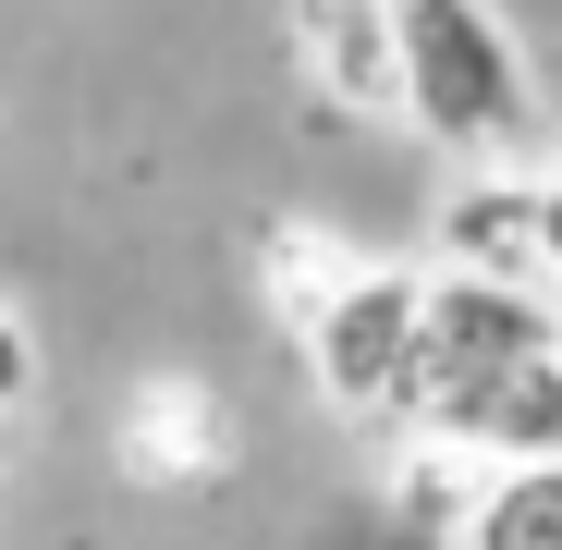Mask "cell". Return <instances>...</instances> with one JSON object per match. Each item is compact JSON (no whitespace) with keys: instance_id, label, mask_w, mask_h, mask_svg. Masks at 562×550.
Returning a JSON list of instances; mask_svg holds the SVG:
<instances>
[{"instance_id":"cell-1","label":"cell","mask_w":562,"mask_h":550,"mask_svg":"<svg viewBox=\"0 0 562 550\" xmlns=\"http://www.w3.org/2000/svg\"><path fill=\"white\" fill-rule=\"evenodd\" d=\"M392 25H404V111L428 147L477 159V171L538 147V74L490 0H392Z\"/></svg>"},{"instance_id":"cell-4","label":"cell","mask_w":562,"mask_h":550,"mask_svg":"<svg viewBox=\"0 0 562 550\" xmlns=\"http://www.w3.org/2000/svg\"><path fill=\"white\" fill-rule=\"evenodd\" d=\"M440 257L477 269V282H538V294H562V257H550V183H526L514 159L477 171V183H452Z\"/></svg>"},{"instance_id":"cell-3","label":"cell","mask_w":562,"mask_h":550,"mask_svg":"<svg viewBox=\"0 0 562 550\" xmlns=\"http://www.w3.org/2000/svg\"><path fill=\"white\" fill-rule=\"evenodd\" d=\"M550 343H562V294H538V282H477V269L428 282V416H452L464 392H490L502 367H526Z\"/></svg>"},{"instance_id":"cell-5","label":"cell","mask_w":562,"mask_h":550,"mask_svg":"<svg viewBox=\"0 0 562 550\" xmlns=\"http://www.w3.org/2000/svg\"><path fill=\"white\" fill-rule=\"evenodd\" d=\"M306 86L342 111H404V25L392 0H306Z\"/></svg>"},{"instance_id":"cell-8","label":"cell","mask_w":562,"mask_h":550,"mask_svg":"<svg viewBox=\"0 0 562 550\" xmlns=\"http://www.w3.org/2000/svg\"><path fill=\"white\" fill-rule=\"evenodd\" d=\"M342 282H355V257H330L318 233H306V245H294V233H269V294H281V318H294V343L330 318V294H342Z\"/></svg>"},{"instance_id":"cell-7","label":"cell","mask_w":562,"mask_h":550,"mask_svg":"<svg viewBox=\"0 0 562 550\" xmlns=\"http://www.w3.org/2000/svg\"><path fill=\"white\" fill-rule=\"evenodd\" d=\"M464 550H562V452H526V465L490 478Z\"/></svg>"},{"instance_id":"cell-9","label":"cell","mask_w":562,"mask_h":550,"mask_svg":"<svg viewBox=\"0 0 562 550\" xmlns=\"http://www.w3.org/2000/svg\"><path fill=\"white\" fill-rule=\"evenodd\" d=\"M25 392H37V343H25V318H13V306H0V416H13Z\"/></svg>"},{"instance_id":"cell-2","label":"cell","mask_w":562,"mask_h":550,"mask_svg":"<svg viewBox=\"0 0 562 550\" xmlns=\"http://www.w3.org/2000/svg\"><path fill=\"white\" fill-rule=\"evenodd\" d=\"M306 367H318V392L367 428H416L428 416V282L416 269H380L367 257L355 282L330 294V318L306 330Z\"/></svg>"},{"instance_id":"cell-6","label":"cell","mask_w":562,"mask_h":550,"mask_svg":"<svg viewBox=\"0 0 562 550\" xmlns=\"http://www.w3.org/2000/svg\"><path fill=\"white\" fill-rule=\"evenodd\" d=\"M428 428L502 452V465H526V452H562V343H550V355H526V367H502L490 392H464V404H452V416H428Z\"/></svg>"}]
</instances>
